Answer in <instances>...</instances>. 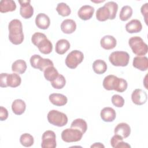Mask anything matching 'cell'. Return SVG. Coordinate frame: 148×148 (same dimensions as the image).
<instances>
[{"mask_svg": "<svg viewBox=\"0 0 148 148\" xmlns=\"http://www.w3.org/2000/svg\"><path fill=\"white\" fill-rule=\"evenodd\" d=\"M128 44L132 52L138 56H143L148 51L147 45L139 36H132L130 38Z\"/></svg>", "mask_w": 148, "mask_h": 148, "instance_id": "cell-3", "label": "cell"}, {"mask_svg": "<svg viewBox=\"0 0 148 148\" xmlns=\"http://www.w3.org/2000/svg\"><path fill=\"white\" fill-rule=\"evenodd\" d=\"M8 117V110L3 106H0V120L1 121H4Z\"/></svg>", "mask_w": 148, "mask_h": 148, "instance_id": "cell-40", "label": "cell"}, {"mask_svg": "<svg viewBox=\"0 0 148 148\" xmlns=\"http://www.w3.org/2000/svg\"><path fill=\"white\" fill-rule=\"evenodd\" d=\"M132 14V9L131 6L128 5H125L122 7L120 14L119 17L121 21H125L128 20Z\"/></svg>", "mask_w": 148, "mask_h": 148, "instance_id": "cell-32", "label": "cell"}, {"mask_svg": "<svg viewBox=\"0 0 148 148\" xmlns=\"http://www.w3.org/2000/svg\"><path fill=\"white\" fill-rule=\"evenodd\" d=\"M100 116L103 121L112 122L116 119V113L112 108L105 107L101 110Z\"/></svg>", "mask_w": 148, "mask_h": 148, "instance_id": "cell-15", "label": "cell"}, {"mask_svg": "<svg viewBox=\"0 0 148 148\" xmlns=\"http://www.w3.org/2000/svg\"><path fill=\"white\" fill-rule=\"evenodd\" d=\"M30 64L32 67L44 71L47 68L54 66L51 60L49 58H43L38 54H34L30 58Z\"/></svg>", "mask_w": 148, "mask_h": 148, "instance_id": "cell-6", "label": "cell"}, {"mask_svg": "<svg viewBox=\"0 0 148 148\" xmlns=\"http://www.w3.org/2000/svg\"><path fill=\"white\" fill-rule=\"evenodd\" d=\"M26 104L25 102L20 99H15L12 104L13 112L16 115L22 114L25 110Z\"/></svg>", "mask_w": 148, "mask_h": 148, "instance_id": "cell-22", "label": "cell"}, {"mask_svg": "<svg viewBox=\"0 0 148 148\" xmlns=\"http://www.w3.org/2000/svg\"><path fill=\"white\" fill-rule=\"evenodd\" d=\"M36 46L38 47L40 53L45 54H50L53 50V45L47 38L42 39Z\"/></svg>", "mask_w": 148, "mask_h": 148, "instance_id": "cell-21", "label": "cell"}, {"mask_svg": "<svg viewBox=\"0 0 148 148\" xmlns=\"http://www.w3.org/2000/svg\"><path fill=\"white\" fill-rule=\"evenodd\" d=\"M71 128L77 129L84 134L87 130V124L86 121L82 119H76L72 122Z\"/></svg>", "mask_w": 148, "mask_h": 148, "instance_id": "cell-30", "label": "cell"}, {"mask_svg": "<svg viewBox=\"0 0 148 148\" xmlns=\"http://www.w3.org/2000/svg\"><path fill=\"white\" fill-rule=\"evenodd\" d=\"M100 44L102 48L105 50H110L115 47L117 41L115 38L112 35H105L100 40Z\"/></svg>", "mask_w": 148, "mask_h": 148, "instance_id": "cell-17", "label": "cell"}, {"mask_svg": "<svg viewBox=\"0 0 148 148\" xmlns=\"http://www.w3.org/2000/svg\"><path fill=\"white\" fill-rule=\"evenodd\" d=\"M46 38L47 37L44 34L41 32H35L32 36L31 41L35 46H36L39 42Z\"/></svg>", "mask_w": 148, "mask_h": 148, "instance_id": "cell-38", "label": "cell"}, {"mask_svg": "<svg viewBox=\"0 0 148 148\" xmlns=\"http://www.w3.org/2000/svg\"><path fill=\"white\" fill-rule=\"evenodd\" d=\"M111 101L112 103L117 108H121L123 106L124 104V98L118 94L113 95L112 97Z\"/></svg>", "mask_w": 148, "mask_h": 148, "instance_id": "cell-37", "label": "cell"}, {"mask_svg": "<svg viewBox=\"0 0 148 148\" xmlns=\"http://www.w3.org/2000/svg\"><path fill=\"white\" fill-rule=\"evenodd\" d=\"M27 64L23 60H17L12 65V70L19 74L24 73L27 69Z\"/></svg>", "mask_w": 148, "mask_h": 148, "instance_id": "cell-27", "label": "cell"}, {"mask_svg": "<svg viewBox=\"0 0 148 148\" xmlns=\"http://www.w3.org/2000/svg\"><path fill=\"white\" fill-rule=\"evenodd\" d=\"M94 8L90 5H83L78 10L77 14L83 20H90L93 16Z\"/></svg>", "mask_w": 148, "mask_h": 148, "instance_id": "cell-12", "label": "cell"}, {"mask_svg": "<svg viewBox=\"0 0 148 148\" xmlns=\"http://www.w3.org/2000/svg\"><path fill=\"white\" fill-rule=\"evenodd\" d=\"M16 9V4L12 0H2L0 2V12L6 13L14 11Z\"/></svg>", "mask_w": 148, "mask_h": 148, "instance_id": "cell-26", "label": "cell"}, {"mask_svg": "<svg viewBox=\"0 0 148 148\" xmlns=\"http://www.w3.org/2000/svg\"><path fill=\"white\" fill-rule=\"evenodd\" d=\"M20 143L24 147H30L34 143V137L28 133L22 134L20 138Z\"/></svg>", "mask_w": 148, "mask_h": 148, "instance_id": "cell-34", "label": "cell"}, {"mask_svg": "<svg viewBox=\"0 0 148 148\" xmlns=\"http://www.w3.org/2000/svg\"><path fill=\"white\" fill-rule=\"evenodd\" d=\"M123 138L119 135L115 134L112 136L110 140V144L112 147L114 148H129L131 147V146L126 143L123 142Z\"/></svg>", "mask_w": 148, "mask_h": 148, "instance_id": "cell-24", "label": "cell"}, {"mask_svg": "<svg viewBox=\"0 0 148 148\" xmlns=\"http://www.w3.org/2000/svg\"><path fill=\"white\" fill-rule=\"evenodd\" d=\"M104 5L107 6L110 12V20H113L115 18L116 13L118 10V5L117 3L113 1H109L106 2Z\"/></svg>", "mask_w": 148, "mask_h": 148, "instance_id": "cell-36", "label": "cell"}, {"mask_svg": "<svg viewBox=\"0 0 148 148\" xmlns=\"http://www.w3.org/2000/svg\"><path fill=\"white\" fill-rule=\"evenodd\" d=\"M9 39L10 42L16 45L21 44L24 40V34L21 22L18 19L11 20L8 25Z\"/></svg>", "mask_w": 148, "mask_h": 148, "instance_id": "cell-1", "label": "cell"}, {"mask_svg": "<svg viewBox=\"0 0 148 148\" xmlns=\"http://www.w3.org/2000/svg\"><path fill=\"white\" fill-rule=\"evenodd\" d=\"M96 18L98 21H105L110 18V12L105 5L99 8L96 12Z\"/></svg>", "mask_w": 148, "mask_h": 148, "instance_id": "cell-25", "label": "cell"}, {"mask_svg": "<svg viewBox=\"0 0 148 148\" xmlns=\"http://www.w3.org/2000/svg\"><path fill=\"white\" fill-rule=\"evenodd\" d=\"M91 148H92V147H103V148H104L105 146L103 144H102L101 143L98 142V143H95L93 145H92L91 146Z\"/></svg>", "mask_w": 148, "mask_h": 148, "instance_id": "cell-42", "label": "cell"}, {"mask_svg": "<svg viewBox=\"0 0 148 148\" xmlns=\"http://www.w3.org/2000/svg\"><path fill=\"white\" fill-rule=\"evenodd\" d=\"M47 120L51 124L57 127H63L68 123L66 115L57 110H51L47 114Z\"/></svg>", "mask_w": 148, "mask_h": 148, "instance_id": "cell-5", "label": "cell"}, {"mask_svg": "<svg viewBox=\"0 0 148 148\" xmlns=\"http://www.w3.org/2000/svg\"><path fill=\"white\" fill-rule=\"evenodd\" d=\"M8 73H2L0 75V86L1 87H6L7 85V77Z\"/></svg>", "mask_w": 148, "mask_h": 148, "instance_id": "cell-39", "label": "cell"}, {"mask_svg": "<svg viewBox=\"0 0 148 148\" xmlns=\"http://www.w3.org/2000/svg\"><path fill=\"white\" fill-rule=\"evenodd\" d=\"M114 132L115 134L122 136L123 138H127L131 134V128L130 125L125 123H121L115 127Z\"/></svg>", "mask_w": 148, "mask_h": 148, "instance_id": "cell-16", "label": "cell"}, {"mask_svg": "<svg viewBox=\"0 0 148 148\" xmlns=\"http://www.w3.org/2000/svg\"><path fill=\"white\" fill-rule=\"evenodd\" d=\"M56 144V136L54 131H46L42 136L41 147L43 148H55Z\"/></svg>", "mask_w": 148, "mask_h": 148, "instance_id": "cell-9", "label": "cell"}, {"mask_svg": "<svg viewBox=\"0 0 148 148\" xmlns=\"http://www.w3.org/2000/svg\"><path fill=\"white\" fill-rule=\"evenodd\" d=\"M66 84V80L65 77L59 74L58 76L52 82H51V84L52 87L56 89H61Z\"/></svg>", "mask_w": 148, "mask_h": 148, "instance_id": "cell-35", "label": "cell"}, {"mask_svg": "<svg viewBox=\"0 0 148 148\" xmlns=\"http://www.w3.org/2000/svg\"><path fill=\"white\" fill-rule=\"evenodd\" d=\"M106 63L102 60H97L92 64V69L95 73L101 75L105 73L107 70Z\"/></svg>", "mask_w": 148, "mask_h": 148, "instance_id": "cell-28", "label": "cell"}, {"mask_svg": "<svg viewBox=\"0 0 148 148\" xmlns=\"http://www.w3.org/2000/svg\"><path fill=\"white\" fill-rule=\"evenodd\" d=\"M43 72L45 79L50 82L54 80L59 75L58 71L54 66L47 68Z\"/></svg>", "mask_w": 148, "mask_h": 148, "instance_id": "cell-31", "label": "cell"}, {"mask_svg": "<svg viewBox=\"0 0 148 148\" xmlns=\"http://www.w3.org/2000/svg\"><path fill=\"white\" fill-rule=\"evenodd\" d=\"M35 24L40 29H46L50 24V20L47 15L45 13H39L35 18Z\"/></svg>", "mask_w": 148, "mask_h": 148, "instance_id": "cell-13", "label": "cell"}, {"mask_svg": "<svg viewBox=\"0 0 148 148\" xmlns=\"http://www.w3.org/2000/svg\"><path fill=\"white\" fill-rule=\"evenodd\" d=\"M131 99L135 104L137 105H142L146 103L147 99L146 92L142 89L136 88L131 94Z\"/></svg>", "mask_w": 148, "mask_h": 148, "instance_id": "cell-11", "label": "cell"}, {"mask_svg": "<svg viewBox=\"0 0 148 148\" xmlns=\"http://www.w3.org/2000/svg\"><path fill=\"white\" fill-rule=\"evenodd\" d=\"M142 29L141 22L137 19H133L125 25L126 31L130 34L139 32Z\"/></svg>", "mask_w": 148, "mask_h": 148, "instance_id": "cell-20", "label": "cell"}, {"mask_svg": "<svg viewBox=\"0 0 148 148\" xmlns=\"http://www.w3.org/2000/svg\"><path fill=\"white\" fill-rule=\"evenodd\" d=\"M76 24L75 21L72 19H65L61 24V29L64 33L66 34H70L76 30Z\"/></svg>", "mask_w": 148, "mask_h": 148, "instance_id": "cell-19", "label": "cell"}, {"mask_svg": "<svg viewBox=\"0 0 148 148\" xmlns=\"http://www.w3.org/2000/svg\"><path fill=\"white\" fill-rule=\"evenodd\" d=\"M133 66L141 71H145L148 68V58L146 56H136L133 59Z\"/></svg>", "mask_w": 148, "mask_h": 148, "instance_id": "cell-14", "label": "cell"}, {"mask_svg": "<svg viewBox=\"0 0 148 148\" xmlns=\"http://www.w3.org/2000/svg\"><path fill=\"white\" fill-rule=\"evenodd\" d=\"M20 5V13L24 18L28 19L31 18L34 14V8L31 5L30 0L18 1Z\"/></svg>", "mask_w": 148, "mask_h": 148, "instance_id": "cell-10", "label": "cell"}, {"mask_svg": "<svg viewBox=\"0 0 148 148\" xmlns=\"http://www.w3.org/2000/svg\"><path fill=\"white\" fill-rule=\"evenodd\" d=\"M84 58L83 53L77 50L70 52L65 58V65L71 69L76 68L80 64Z\"/></svg>", "mask_w": 148, "mask_h": 148, "instance_id": "cell-7", "label": "cell"}, {"mask_svg": "<svg viewBox=\"0 0 148 148\" xmlns=\"http://www.w3.org/2000/svg\"><path fill=\"white\" fill-rule=\"evenodd\" d=\"M49 98L52 104L57 106H64L68 101V99L65 95L58 93L51 94Z\"/></svg>", "mask_w": 148, "mask_h": 148, "instance_id": "cell-18", "label": "cell"}, {"mask_svg": "<svg viewBox=\"0 0 148 148\" xmlns=\"http://www.w3.org/2000/svg\"><path fill=\"white\" fill-rule=\"evenodd\" d=\"M56 10L58 12V14L63 16L66 17L69 16L71 13V10L69 6L64 2H61L58 3Z\"/></svg>", "mask_w": 148, "mask_h": 148, "instance_id": "cell-33", "label": "cell"}, {"mask_svg": "<svg viewBox=\"0 0 148 148\" xmlns=\"http://www.w3.org/2000/svg\"><path fill=\"white\" fill-rule=\"evenodd\" d=\"M83 134L77 129L70 128L63 130L61 132V138L63 141L70 143L78 142L82 138Z\"/></svg>", "mask_w": 148, "mask_h": 148, "instance_id": "cell-8", "label": "cell"}, {"mask_svg": "<svg viewBox=\"0 0 148 148\" xmlns=\"http://www.w3.org/2000/svg\"><path fill=\"white\" fill-rule=\"evenodd\" d=\"M109 60L114 66H125L129 62L130 55L126 51H116L110 54Z\"/></svg>", "mask_w": 148, "mask_h": 148, "instance_id": "cell-4", "label": "cell"}, {"mask_svg": "<svg viewBox=\"0 0 148 148\" xmlns=\"http://www.w3.org/2000/svg\"><path fill=\"white\" fill-rule=\"evenodd\" d=\"M147 5L148 3H145L144 5H143L141 7V9H140V11H141V13L142 14V15L145 17V22L147 24Z\"/></svg>", "mask_w": 148, "mask_h": 148, "instance_id": "cell-41", "label": "cell"}, {"mask_svg": "<svg viewBox=\"0 0 148 148\" xmlns=\"http://www.w3.org/2000/svg\"><path fill=\"white\" fill-rule=\"evenodd\" d=\"M21 82V77L16 73H8L7 77L8 87H17L20 85Z\"/></svg>", "mask_w": 148, "mask_h": 148, "instance_id": "cell-29", "label": "cell"}, {"mask_svg": "<svg viewBox=\"0 0 148 148\" xmlns=\"http://www.w3.org/2000/svg\"><path fill=\"white\" fill-rule=\"evenodd\" d=\"M71 45L69 42L65 39H61L58 40L56 44L55 47L56 52L60 55L65 53L70 48Z\"/></svg>", "mask_w": 148, "mask_h": 148, "instance_id": "cell-23", "label": "cell"}, {"mask_svg": "<svg viewBox=\"0 0 148 148\" xmlns=\"http://www.w3.org/2000/svg\"><path fill=\"white\" fill-rule=\"evenodd\" d=\"M103 87L106 90H115L119 92L125 91L127 88V81L113 75L106 76L103 80Z\"/></svg>", "mask_w": 148, "mask_h": 148, "instance_id": "cell-2", "label": "cell"}]
</instances>
